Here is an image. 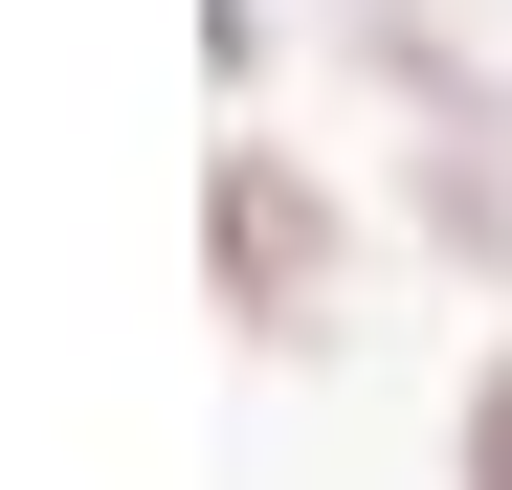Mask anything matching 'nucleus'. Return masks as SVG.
Listing matches in <instances>:
<instances>
[{"label":"nucleus","instance_id":"obj_1","mask_svg":"<svg viewBox=\"0 0 512 490\" xmlns=\"http://www.w3.org/2000/svg\"><path fill=\"white\" fill-rule=\"evenodd\" d=\"M201 223H223V312L245 335H334V179H290L268 134H223Z\"/></svg>","mask_w":512,"mask_h":490},{"label":"nucleus","instance_id":"obj_2","mask_svg":"<svg viewBox=\"0 0 512 490\" xmlns=\"http://www.w3.org/2000/svg\"><path fill=\"white\" fill-rule=\"evenodd\" d=\"M468 490H512V357L468 379Z\"/></svg>","mask_w":512,"mask_h":490}]
</instances>
